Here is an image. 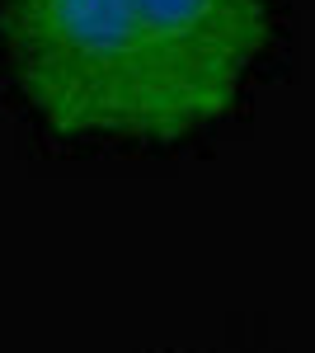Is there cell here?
<instances>
[{
	"label": "cell",
	"instance_id": "obj_1",
	"mask_svg": "<svg viewBox=\"0 0 315 353\" xmlns=\"http://www.w3.org/2000/svg\"><path fill=\"white\" fill-rule=\"evenodd\" d=\"M268 33L263 0H14L10 71L71 137L170 141L236 104Z\"/></svg>",
	"mask_w": 315,
	"mask_h": 353
}]
</instances>
